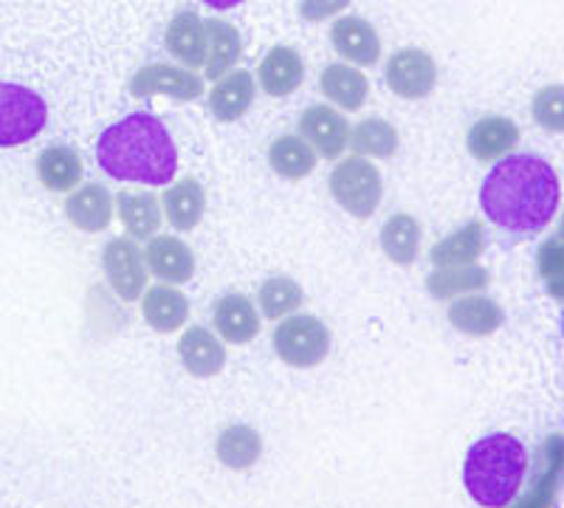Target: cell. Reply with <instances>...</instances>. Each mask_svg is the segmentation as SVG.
Segmentation results:
<instances>
[{
    "label": "cell",
    "instance_id": "6da1fadb",
    "mask_svg": "<svg viewBox=\"0 0 564 508\" xmlns=\"http://www.w3.org/2000/svg\"><path fill=\"white\" fill-rule=\"evenodd\" d=\"M562 184L556 170L536 155H502L480 187L486 218L506 233L531 235L558 213Z\"/></svg>",
    "mask_w": 564,
    "mask_h": 508
},
{
    "label": "cell",
    "instance_id": "7a4b0ae2",
    "mask_svg": "<svg viewBox=\"0 0 564 508\" xmlns=\"http://www.w3.org/2000/svg\"><path fill=\"white\" fill-rule=\"evenodd\" d=\"M99 167L116 181L167 187L178 173L173 136L153 114H130L110 125L97 142Z\"/></svg>",
    "mask_w": 564,
    "mask_h": 508
},
{
    "label": "cell",
    "instance_id": "3957f363",
    "mask_svg": "<svg viewBox=\"0 0 564 508\" xmlns=\"http://www.w3.org/2000/svg\"><path fill=\"white\" fill-rule=\"evenodd\" d=\"M528 475V452L525 446L508 432L480 437L466 455L463 466V483L468 497L477 506L508 508Z\"/></svg>",
    "mask_w": 564,
    "mask_h": 508
},
{
    "label": "cell",
    "instance_id": "277c9868",
    "mask_svg": "<svg viewBox=\"0 0 564 508\" xmlns=\"http://www.w3.org/2000/svg\"><path fill=\"white\" fill-rule=\"evenodd\" d=\"M330 195L352 218H370L379 209L381 195H384L381 170L370 159H361V155L341 159L334 173H330Z\"/></svg>",
    "mask_w": 564,
    "mask_h": 508
},
{
    "label": "cell",
    "instance_id": "5b68a950",
    "mask_svg": "<svg viewBox=\"0 0 564 508\" xmlns=\"http://www.w3.org/2000/svg\"><path fill=\"white\" fill-rule=\"evenodd\" d=\"M274 350L289 367H300V370H311V367L322 365L330 354V331L319 316L300 314L285 316L276 325Z\"/></svg>",
    "mask_w": 564,
    "mask_h": 508
},
{
    "label": "cell",
    "instance_id": "8992f818",
    "mask_svg": "<svg viewBox=\"0 0 564 508\" xmlns=\"http://www.w3.org/2000/svg\"><path fill=\"white\" fill-rule=\"evenodd\" d=\"M48 122V105L26 85L0 83V148L32 142Z\"/></svg>",
    "mask_w": 564,
    "mask_h": 508
},
{
    "label": "cell",
    "instance_id": "52a82bcc",
    "mask_svg": "<svg viewBox=\"0 0 564 508\" xmlns=\"http://www.w3.org/2000/svg\"><path fill=\"white\" fill-rule=\"evenodd\" d=\"M102 269L110 289L124 303H135L148 289V263L144 251L133 238H113L102 251Z\"/></svg>",
    "mask_w": 564,
    "mask_h": 508
},
{
    "label": "cell",
    "instance_id": "ba28073f",
    "mask_svg": "<svg viewBox=\"0 0 564 508\" xmlns=\"http://www.w3.org/2000/svg\"><path fill=\"white\" fill-rule=\"evenodd\" d=\"M384 79L395 97L417 102V99L432 97V90L437 88V65L430 52L410 45L387 60Z\"/></svg>",
    "mask_w": 564,
    "mask_h": 508
},
{
    "label": "cell",
    "instance_id": "9c48e42d",
    "mask_svg": "<svg viewBox=\"0 0 564 508\" xmlns=\"http://www.w3.org/2000/svg\"><path fill=\"white\" fill-rule=\"evenodd\" d=\"M130 94L135 99L170 97L175 102H195L204 97V79L189 68H175L167 63L144 65L130 79Z\"/></svg>",
    "mask_w": 564,
    "mask_h": 508
},
{
    "label": "cell",
    "instance_id": "30bf717a",
    "mask_svg": "<svg viewBox=\"0 0 564 508\" xmlns=\"http://www.w3.org/2000/svg\"><path fill=\"white\" fill-rule=\"evenodd\" d=\"M300 136L322 159H339L347 148L350 125L330 105H311L308 110H302Z\"/></svg>",
    "mask_w": 564,
    "mask_h": 508
},
{
    "label": "cell",
    "instance_id": "8fae6325",
    "mask_svg": "<svg viewBox=\"0 0 564 508\" xmlns=\"http://www.w3.org/2000/svg\"><path fill=\"white\" fill-rule=\"evenodd\" d=\"M330 43L341 60L361 65V68H370L381 60L379 32L372 29L370 20L359 18V14H347V18L336 20L330 26Z\"/></svg>",
    "mask_w": 564,
    "mask_h": 508
},
{
    "label": "cell",
    "instance_id": "7c38bea8",
    "mask_svg": "<svg viewBox=\"0 0 564 508\" xmlns=\"http://www.w3.org/2000/svg\"><path fill=\"white\" fill-rule=\"evenodd\" d=\"M144 263H148L150 274H155L170 285L189 283L195 274L193 249L181 238H173V235H155V238H150L148 249H144Z\"/></svg>",
    "mask_w": 564,
    "mask_h": 508
},
{
    "label": "cell",
    "instance_id": "4fadbf2b",
    "mask_svg": "<svg viewBox=\"0 0 564 508\" xmlns=\"http://www.w3.org/2000/svg\"><path fill=\"white\" fill-rule=\"evenodd\" d=\"M520 144V128L508 117H482L471 125L466 136L468 153L475 155L477 161L488 164L502 155H511Z\"/></svg>",
    "mask_w": 564,
    "mask_h": 508
},
{
    "label": "cell",
    "instance_id": "5bb4252c",
    "mask_svg": "<svg viewBox=\"0 0 564 508\" xmlns=\"http://www.w3.org/2000/svg\"><path fill=\"white\" fill-rule=\"evenodd\" d=\"M141 316L159 334H175L189 320V300L175 285H150L141 296Z\"/></svg>",
    "mask_w": 564,
    "mask_h": 508
},
{
    "label": "cell",
    "instance_id": "9a60e30c",
    "mask_svg": "<svg viewBox=\"0 0 564 508\" xmlns=\"http://www.w3.org/2000/svg\"><path fill=\"white\" fill-rule=\"evenodd\" d=\"M178 359L184 370L195 379H212L226 367V350L215 334L200 325L186 328L178 339Z\"/></svg>",
    "mask_w": 564,
    "mask_h": 508
},
{
    "label": "cell",
    "instance_id": "2e32d148",
    "mask_svg": "<svg viewBox=\"0 0 564 508\" xmlns=\"http://www.w3.org/2000/svg\"><path fill=\"white\" fill-rule=\"evenodd\" d=\"M65 218L79 233H102L113 220V195L102 184H83L79 190H70L65 201Z\"/></svg>",
    "mask_w": 564,
    "mask_h": 508
},
{
    "label": "cell",
    "instance_id": "e0dca14e",
    "mask_svg": "<svg viewBox=\"0 0 564 508\" xmlns=\"http://www.w3.org/2000/svg\"><path fill=\"white\" fill-rule=\"evenodd\" d=\"M257 77H260V88L269 97H291L305 83V63H302L300 52L291 48V45H274L260 63Z\"/></svg>",
    "mask_w": 564,
    "mask_h": 508
},
{
    "label": "cell",
    "instance_id": "ac0fdd59",
    "mask_svg": "<svg viewBox=\"0 0 564 508\" xmlns=\"http://www.w3.org/2000/svg\"><path fill=\"white\" fill-rule=\"evenodd\" d=\"M164 43L181 65L200 68L206 63V20L193 9H184L170 20Z\"/></svg>",
    "mask_w": 564,
    "mask_h": 508
},
{
    "label": "cell",
    "instance_id": "d6986e66",
    "mask_svg": "<svg viewBox=\"0 0 564 508\" xmlns=\"http://www.w3.org/2000/svg\"><path fill=\"white\" fill-rule=\"evenodd\" d=\"M449 322L452 328L460 331L463 336H475V339H482V336H491L502 328L506 322V311H502L500 303H494L491 296L471 294L455 300L449 309Z\"/></svg>",
    "mask_w": 564,
    "mask_h": 508
},
{
    "label": "cell",
    "instance_id": "ffe728a7",
    "mask_svg": "<svg viewBox=\"0 0 564 508\" xmlns=\"http://www.w3.org/2000/svg\"><path fill=\"white\" fill-rule=\"evenodd\" d=\"M215 328L231 345H249L260 334V314L246 294H224L215 303Z\"/></svg>",
    "mask_w": 564,
    "mask_h": 508
},
{
    "label": "cell",
    "instance_id": "44dd1931",
    "mask_svg": "<svg viewBox=\"0 0 564 508\" xmlns=\"http://www.w3.org/2000/svg\"><path fill=\"white\" fill-rule=\"evenodd\" d=\"M254 77L243 72V68H238V72H229L215 83V88L209 90V108L218 122H238L240 117H246L251 102H254Z\"/></svg>",
    "mask_w": 564,
    "mask_h": 508
},
{
    "label": "cell",
    "instance_id": "7402d4cb",
    "mask_svg": "<svg viewBox=\"0 0 564 508\" xmlns=\"http://www.w3.org/2000/svg\"><path fill=\"white\" fill-rule=\"evenodd\" d=\"M243 57V40L229 20H206V79L218 83Z\"/></svg>",
    "mask_w": 564,
    "mask_h": 508
},
{
    "label": "cell",
    "instance_id": "603a6c76",
    "mask_svg": "<svg viewBox=\"0 0 564 508\" xmlns=\"http://www.w3.org/2000/svg\"><path fill=\"white\" fill-rule=\"evenodd\" d=\"M319 90L336 108L359 110L370 97V83L359 68H350V63H330L319 74Z\"/></svg>",
    "mask_w": 564,
    "mask_h": 508
},
{
    "label": "cell",
    "instance_id": "cb8c5ba5",
    "mask_svg": "<svg viewBox=\"0 0 564 508\" xmlns=\"http://www.w3.org/2000/svg\"><path fill=\"white\" fill-rule=\"evenodd\" d=\"M85 175V164L77 150L54 144L37 155V179L48 193H70L79 187Z\"/></svg>",
    "mask_w": 564,
    "mask_h": 508
},
{
    "label": "cell",
    "instance_id": "d4e9b609",
    "mask_svg": "<svg viewBox=\"0 0 564 508\" xmlns=\"http://www.w3.org/2000/svg\"><path fill=\"white\" fill-rule=\"evenodd\" d=\"M161 204H164V215H167L170 226H175L178 233H193L206 215V193L200 187V181L195 179L170 184Z\"/></svg>",
    "mask_w": 564,
    "mask_h": 508
},
{
    "label": "cell",
    "instance_id": "484cf974",
    "mask_svg": "<svg viewBox=\"0 0 564 508\" xmlns=\"http://www.w3.org/2000/svg\"><path fill=\"white\" fill-rule=\"evenodd\" d=\"M486 226L480 220H471L463 229H457L455 235H449L446 240L435 244V249L430 251V260L435 269H449V266H475L480 260V255L486 251Z\"/></svg>",
    "mask_w": 564,
    "mask_h": 508
},
{
    "label": "cell",
    "instance_id": "4316f807",
    "mask_svg": "<svg viewBox=\"0 0 564 508\" xmlns=\"http://www.w3.org/2000/svg\"><path fill=\"white\" fill-rule=\"evenodd\" d=\"M119 206V220L124 224L128 235L133 240H148L155 238L161 229V201L153 193L144 190H124L119 198L113 201Z\"/></svg>",
    "mask_w": 564,
    "mask_h": 508
},
{
    "label": "cell",
    "instance_id": "83f0119b",
    "mask_svg": "<svg viewBox=\"0 0 564 508\" xmlns=\"http://www.w3.org/2000/svg\"><path fill=\"white\" fill-rule=\"evenodd\" d=\"M319 164V155L314 153L302 136H280L269 148V167L285 181L308 179Z\"/></svg>",
    "mask_w": 564,
    "mask_h": 508
},
{
    "label": "cell",
    "instance_id": "f1b7e54d",
    "mask_svg": "<svg viewBox=\"0 0 564 508\" xmlns=\"http://www.w3.org/2000/svg\"><path fill=\"white\" fill-rule=\"evenodd\" d=\"M421 238L423 229L412 215L398 213L390 215L381 226V251L387 255V260L395 266H412L417 260V251H421Z\"/></svg>",
    "mask_w": 564,
    "mask_h": 508
},
{
    "label": "cell",
    "instance_id": "f546056e",
    "mask_svg": "<svg viewBox=\"0 0 564 508\" xmlns=\"http://www.w3.org/2000/svg\"><path fill=\"white\" fill-rule=\"evenodd\" d=\"M215 455H218V461L226 469L246 472L263 455V437H260L257 430H251V426L231 424L218 435Z\"/></svg>",
    "mask_w": 564,
    "mask_h": 508
},
{
    "label": "cell",
    "instance_id": "4dcf8cb0",
    "mask_svg": "<svg viewBox=\"0 0 564 508\" xmlns=\"http://www.w3.org/2000/svg\"><path fill=\"white\" fill-rule=\"evenodd\" d=\"M491 283L482 266H449V269H435L426 277V291L435 300H455L460 294H475Z\"/></svg>",
    "mask_w": 564,
    "mask_h": 508
},
{
    "label": "cell",
    "instance_id": "1f68e13d",
    "mask_svg": "<svg viewBox=\"0 0 564 508\" xmlns=\"http://www.w3.org/2000/svg\"><path fill=\"white\" fill-rule=\"evenodd\" d=\"M347 142H350L352 153L361 155V159H392L401 139H398L395 125L387 122V119L372 117L356 125L350 130V136H347Z\"/></svg>",
    "mask_w": 564,
    "mask_h": 508
},
{
    "label": "cell",
    "instance_id": "d6a6232c",
    "mask_svg": "<svg viewBox=\"0 0 564 508\" xmlns=\"http://www.w3.org/2000/svg\"><path fill=\"white\" fill-rule=\"evenodd\" d=\"M545 466L536 475L533 489L522 497L520 502L513 500L511 508H551L556 500V486H558V472H562V437H551L545 444Z\"/></svg>",
    "mask_w": 564,
    "mask_h": 508
},
{
    "label": "cell",
    "instance_id": "836d02e7",
    "mask_svg": "<svg viewBox=\"0 0 564 508\" xmlns=\"http://www.w3.org/2000/svg\"><path fill=\"white\" fill-rule=\"evenodd\" d=\"M305 300V291L296 280L291 277H269L263 285H260V309L269 320H282V316H291Z\"/></svg>",
    "mask_w": 564,
    "mask_h": 508
},
{
    "label": "cell",
    "instance_id": "e575fe53",
    "mask_svg": "<svg viewBox=\"0 0 564 508\" xmlns=\"http://www.w3.org/2000/svg\"><path fill=\"white\" fill-rule=\"evenodd\" d=\"M533 119L551 133H562V85H547L533 97Z\"/></svg>",
    "mask_w": 564,
    "mask_h": 508
},
{
    "label": "cell",
    "instance_id": "d590c367",
    "mask_svg": "<svg viewBox=\"0 0 564 508\" xmlns=\"http://www.w3.org/2000/svg\"><path fill=\"white\" fill-rule=\"evenodd\" d=\"M352 0H300V18L305 23H322L327 18H336V14L345 12Z\"/></svg>",
    "mask_w": 564,
    "mask_h": 508
},
{
    "label": "cell",
    "instance_id": "8d00e7d4",
    "mask_svg": "<svg viewBox=\"0 0 564 508\" xmlns=\"http://www.w3.org/2000/svg\"><path fill=\"white\" fill-rule=\"evenodd\" d=\"M206 7L212 9H220V12H226V9H235L238 3H243V0H204Z\"/></svg>",
    "mask_w": 564,
    "mask_h": 508
}]
</instances>
